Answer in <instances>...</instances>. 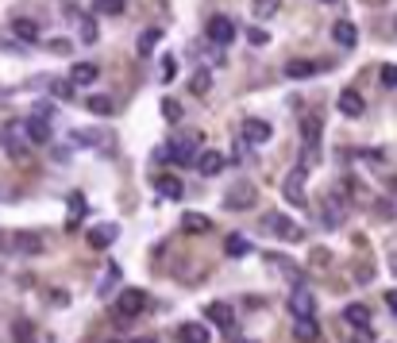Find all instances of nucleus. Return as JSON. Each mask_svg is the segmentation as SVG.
<instances>
[{
  "instance_id": "obj_32",
  "label": "nucleus",
  "mask_w": 397,
  "mask_h": 343,
  "mask_svg": "<svg viewBox=\"0 0 397 343\" xmlns=\"http://www.w3.org/2000/svg\"><path fill=\"white\" fill-rule=\"evenodd\" d=\"M162 120H170V124L182 120V104H178L174 97H162Z\"/></svg>"
},
{
  "instance_id": "obj_30",
  "label": "nucleus",
  "mask_w": 397,
  "mask_h": 343,
  "mask_svg": "<svg viewBox=\"0 0 397 343\" xmlns=\"http://www.w3.org/2000/svg\"><path fill=\"white\" fill-rule=\"evenodd\" d=\"M158 39H162V31H158V27H150V31H143V35H139V42H135V51H139L143 58H147V54L158 47Z\"/></svg>"
},
{
  "instance_id": "obj_23",
  "label": "nucleus",
  "mask_w": 397,
  "mask_h": 343,
  "mask_svg": "<svg viewBox=\"0 0 397 343\" xmlns=\"http://www.w3.org/2000/svg\"><path fill=\"white\" fill-rule=\"evenodd\" d=\"M74 143H81V147H100V143H108V131H97V127H77Z\"/></svg>"
},
{
  "instance_id": "obj_1",
  "label": "nucleus",
  "mask_w": 397,
  "mask_h": 343,
  "mask_svg": "<svg viewBox=\"0 0 397 343\" xmlns=\"http://www.w3.org/2000/svg\"><path fill=\"white\" fill-rule=\"evenodd\" d=\"M162 147H166V162H178V166H189V162H197L201 131H185L178 143H162Z\"/></svg>"
},
{
  "instance_id": "obj_42",
  "label": "nucleus",
  "mask_w": 397,
  "mask_h": 343,
  "mask_svg": "<svg viewBox=\"0 0 397 343\" xmlns=\"http://www.w3.org/2000/svg\"><path fill=\"white\" fill-rule=\"evenodd\" d=\"M351 343H374V335H371V332H366V328H359V332H355V335H351Z\"/></svg>"
},
{
  "instance_id": "obj_46",
  "label": "nucleus",
  "mask_w": 397,
  "mask_h": 343,
  "mask_svg": "<svg viewBox=\"0 0 397 343\" xmlns=\"http://www.w3.org/2000/svg\"><path fill=\"white\" fill-rule=\"evenodd\" d=\"M139 343H150V340H139Z\"/></svg>"
},
{
  "instance_id": "obj_9",
  "label": "nucleus",
  "mask_w": 397,
  "mask_h": 343,
  "mask_svg": "<svg viewBox=\"0 0 397 343\" xmlns=\"http://www.w3.org/2000/svg\"><path fill=\"white\" fill-rule=\"evenodd\" d=\"M251 205H255V185H251V182L232 185V189H228V197H224V209H232V212L251 209Z\"/></svg>"
},
{
  "instance_id": "obj_34",
  "label": "nucleus",
  "mask_w": 397,
  "mask_h": 343,
  "mask_svg": "<svg viewBox=\"0 0 397 343\" xmlns=\"http://www.w3.org/2000/svg\"><path fill=\"white\" fill-rule=\"evenodd\" d=\"M278 12V0H255V16L258 19H270Z\"/></svg>"
},
{
  "instance_id": "obj_19",
  "label": "nucleus",
  "mask_w": 397,
  "mask_h": 343,
  "mask_svg": "<svg viewBox=\"0 0 397 343\" xmlns=\"http://www.w3.org/2000/svg\"><path fill=\"white\" fill-rule=\"evenodd\" d=\"M197 170H201L205 177H216V174L224 170V154H220V151H201V154H197Z\"/></svg>"
},
{
  "instance_id": "obj_16",
  "label": "nucleus",
  "mask_w": 397,
  "mask_h": 343,
  "mask_svg": "<svg viewBox=\"0 0 397 343\" xmlns=\"http://www.w3.org/2000/svg\"><path fill=\"white\" fill-rule=\"evenodd\" d=\"M155 189L162 193L166 201H182V197H185L182 177H174V174H158V177H155Z\"/></svg>"
},
{
  "instance_id": "obj_36",
  "label": "nucleus",
  "mask_w": 397,
  "mask_h": 343,
  "mask_svg": "<svg viewBox=\"0 0 397 343\" xmlns=\"http://www.w3.org/2000/svg\"><path fill=\"white\" fill-rule=\"evenodd\" d=\"M16 343H35L31 324H27V320H16Z\"/></svg>"
},
{
  "instance_id": "obj_25",
  "label": "nucleus",
  "mask_w": 397,
  "mask_h": 343,
  "mask_svg": "<svg viewBox=\"0 0 397 343\" xmlns=\"http://www.w3.org/2000/svg\"><path fill=\"white\" fill-rule=\"evenodd\" d=\"M316 62H305V58H293V62H286V77H293V81H297V77H313L316 74Z\"/></svg>"
},
{
  "instance_id": "obj_43",
  "label": "nucleus",
  "mask_w": 397,
  "mask_h": 343,
  "mask_svg": "<svg viewBox=\"0 0 397 343\" xmlns=\"http://www.w3.org/2000/svg\"><path fill=\"white\" fill-rule=\"evenodd\" d=\"M386 305H389V312L397 317V289H389V293H386Z\"/></svg>"
},
{
  "instance_id": "obj_40",
  "label": "nucleus",
  "mask_w": 397,
  "mask_h": 343,
  "mask_svg": "<svg viewBox=\"0 0 397 343\" xmlns=\"http://www.w3.org/2000/svg\"><path fill=\"white\" fill-rule=\"evenodd\" d=\"M247 39L255 42V47H263V42H266V31H263V27H251V31H247Z\"/></svg>"
},
{
  "instance_id": "obj_31",
  "label": "nucleus",
  "mask_w": 397,
  "mask_h": 343,
  "mask_svg": "<svg viewBox=\"0 0 397 343\" xmlns=\"http://www.w3.org/2000/svg\"><path fill=\"white\" fill-rule=\"evenodd\" d=\"M189 89L197 93V97H205V93L212 89V74H208V70H197V74H193V81H189Z\"/></svg>"
},
{
  "instance_id": "obj_45",
  "label": "nucleus",
  "mask_w": 397,
  "mask_h": 343,
  "mask_svg": "<svg viewBox=\"0 0 397 343\" xmlns=\"http://www.w3.org/2000/svg\"><path fill=\"white\" fill-rule=\"evenodd\" d=\"M320 4H332V0H320Z\"/></svg>"
},
{
  "instance_id": "obj_13",
  "label": "nucleus",
  "mask_w": 397,
  "mask_h": 343,
  "mask_svg": "<svg viewBox=\"0 0 397 343\" xmlns=\"http://www.w3.org/2000/svg\"><path fill=\"white\" fill-rule=\"evenodd\" d=\"M332 39H336V47L351 51V47L359 42V27L351 24V19H336V24H332Z\"/></svg>"
},
{
  "instance_id": "obj_5",
  "label": "nucleus",
  "mask_w": 397,
  "mask_h": 343,
  "mask_svg": "<svg viewBox=\"0 0 397 343\" xmlns=\"http://www.w3.org/2000/svg\"><path fill=\"white\" fill-rule=\"evenodd\" d=\"M143 309H147V293H143V289H124L116 297V317H124V320L139 317Z\"/></svg>"
},
{
  "instance_id": "obj_33",
  "label": "nucleus",
  "mask_w": 397,
  "mask_h": 343,
  "mask_svg": "<svg viewBox=\"0 0 397 343\" xmlns=\"http://www.w3.org/2000/svg\"><path fill=\"white\" fill-rule=\"evenodd\" d=\"M77 31H81V42H97V35H100V31H97V19H93V16H85Z\"/></svg>"
},
{
  "instance_id": "obj_6",
  "label": "nucleus",
  "mask_w": 397,
  "mask_h": 343,
  "mask_svg": "<svg viewBox=\"0 0 397 343\" xmlns=\"http://www.w3.org/2000/svg\"><path fill=\"white\" fill-rule=\"evenodd\" d=\"M205 320L212 328H220V332H232V324H235V309L228 301H208L205 305Z\"/></svg>"
},
{
  "instance_id": "obj_39",
  "label": "nucleus",
  "mask_w": 397,
  "mask_h": 343,
  "mask_svg": "<svg viewBox=\"0 0 397 343\" xmlns=\"http://www.w3.org/2000/svg\"><path fill=\"white\" fill-rule=\"evenodd\" d=\"M174 70H178V62L166 54V58H162V81H170V77H174Z\"/></svg>"
},
{
  "instance_id": "obj_15",
  "label": "nucleus",
  "mask_w": 397,
  "mask_h": 343,
  "mask_svg": "<svg viewBox=\"0 0 397 343\" xmlns=\"http://www.w3.org/2000/svg\"><path fill=\"white\" fill-rule=\"evenodd\" d=\"M286 305H290V312H293V317H313V312H316L313 293H309V289H301V285L290 293V301H286Z\"/></svg>"
},
{
  "instance_id": "obj_8",
  "label": "nucleus",
  "mask_w": 397,
  "mask_h": 343,
  "mask_svg": "<svg viewBox=\"0 0 397 343\" xmlns=\"http://www.w3.org/2000/svg\"><path fill=\"white\" fill-rule=\"evenodd\" d=\"M205 35L216 42V47H228V42L240 35V27H235L228 16H212V19H208V27H205Z\"/></svg>"
},
{
  "instance_id": "obj_14",
  "label": "nucleus",
  "mask_w": 397,
  "mask_h": 343,
  "mask_svg": "<svg viewBox=\"0 0 397 343\" xmlns=\"http://www.w3.org/2000/svg\"><path fill=\"white\" fill-rule=\"evenodd\" d=\"M89 247H97V251H104V247H112V239H120V228L116 224H97V228H89Z\"/></svg>"
},
{
  "instance_id": "obj_24",
  "label": "nucleus",
  "mask_w": 397,
  "mask_h": 343,
  "mask_svg": "<svg viewBox=\"0 0 397 343\" xmlns=\"http://www.w3.org/2000/svg\"><path fill=\"white\" fill-rule=\"evenodd\" d=\"M12 35L24 39V42H39V24H35V19H16V24H12Z\"/></svg>"
},
{
  "instance_id": "obj_2",
  "label": "nucleus",
  "mask_w": 397,
  "mask_h": 343,
  "mask_svg": "<svg viewBox=\"0 0 397 343\" xmlns=\"http://www.w3.org/2000/svg\"><path fill=\"white\" fill-rule=\"evenodd\" d=\"M263 228H266V232H274L278 239H286V243H301V239H305L301 224H293V220L281 216V212H266V216H263Z\"/></svg>"
},
{
  "instance_id": "obj_35",
  "label": "nucleus",
  "mask_w": 397,
  "mask_h": 343,
  "mask_svg": "<svg viewBox=\"0 0 397 343\" xmlns=\"http://www.w3.org/2000/svg\"><path fill=\"white\" fill-rule=\"evenodd\" d=\"M70 205H74V212H70V228H77V220H81V212H85V197H81V193H74Z\"/></svg>"
},
{
  "instance_id": "obj_12",
  "label": "nucleus",
  "mask_w": 397,
  "mask_h": 343,
  "mask_svg": "<svg viewBox=\"0 0 397 343\" xmlns=\"http://www.w3.org/2000/svg\"><path fill=\"white\" fill-rule=\"evenodd\" d=\"M320 135H324V120L320 116H301V143H305L313 154H316V147H320Z\"/></svg>"
},
{
  "instance_id": "obj_21",
  "label": "nucleus",
  "mask_w": 397,
  "mask_h": 343,
  "mask_svg": "<svg viewBox=\"0 0 397 343\" xmlns=\"http://www.w3.org/2000/svg\"><path fill=\"white\" fill-rule=\"evenodd\" d=\"M208 328L205 324H182L178 328V343H208Z\"/></svg>"
},
{
  "instance_id": "obj_44",
  "label": "nucleus",
  "mask_w": 397,
  "mask_h": 343,
  "mask_svg": "<svg viewBox=\"0 0 397 343\" xmlns=\"http://www.w3.org/2000/svg\"><path fill=\"white\" fill-rule=\"evenodd\" d=\"M240 343H255V340H240Z\"/></svg>"
},
{
  "instance_id": "obj_27",
  "label": "nucleus",
  "mask_w": 397,
  "mask_h": 343,
  "mask_svg": "<svg viewBox=\"0 0 397 343\" xmlns=\"http://www.w3.org/2000/svg\"><path fill=\"white\" fill-rule=\"evenodd\" d=\"M124 0H93V16H124Z\"/></svg>"
},
{
  "instance_id": "obj_22",
  "label": "nucleus",
  "mask_w": 397,
  "mask_h": 343,
  "mask_svg": "<svg viewBox=\"0 0 397 343\" xmlns=\"http://www.w3.org/2000/svg\"><path fill=\"white\" fill-rule=\"evenodd\" d=\"M224 251L232 255V259H247V255H251V239H243V235L235 232V235H228V239H224Z\"/></svg>"
},
{
  "instance_id": "obj_20",
  "label": "nucleus",
  "mask_w": 397,
  "mask_h": 343,
  "mask_svg": "<svg viewBox=\"0 0 397 343\" xmlns=\"http://www.w3.org/2000/svg\"><path fill=\"white\" fill-rule=\"evenodd\" d=\"M97 74L100 70L93 66V62H74V66H70V85H93Z\"/></svg>"
},
{
  "instance_id": "obj_18",
  "label": "nucleus",
  "mask_w": 397,
  "mask_h": 343,
  "mask_svg": "<svg viewBox=\"0 0 397 343\" xmlns=\"http://www.w3.org/2000/svg\"><path fill=\"white\" fill-rule=\"evenodd\" d=\"M297 324H293V340L297 343H313L316 335H320V324H316L313 317H293Z\"/></svg>"
},
{
  "instance_id": "obj_38",
  "label": "nucleus",
  "mask_w": 397,
  "mask_h": 343,
  "mask_svg": "<svg viewBox=\"0 0 397 343\" xmlns=\"http://www.w3.org/2000/svg\"><path fill=\"white\" fill-rule=\"evenodd\" d=\"M54 93H59L62 101H70V97H74V85H70V77H66V81H54Z\"/></svg>"
},
{
  "instance_id": "obj_29",
  "label": "nucleus",
  "mask_w": 397,
  "mask_h": 343,
  "mask_svg": "<svg viewBox=\"0 0 397 343\" xmlns=\"http://www.w3.org/2000/svg\"><path fill=\"white\" fill-rule=\"evenodd\" d=\"M12 247H16L20 255H39V251H42V243H39V235H24V232L16 235V243H12Z\"/></svg>"
},
{
  "instance_id": "obj_41",
  "label": "nucleus",
  "mask_w": 397,
  "mask_h": 343,
  "mask_svg": "<svg viewBox=\"0 0 397 343\" xmlns=\"http://www.w3.org/2000/svg\"><path fill=\"white\" fill-rule=\"evenodd\" d=\"M50 51H54V54H70V42L66 39H50Z\"/></svg>"
},
{
  "instance_id": "obj_17",
  "label": "nucleus",
  "mask_w": 397,
  "mask_h": 343,
  "mask_svg": "<svg viewBox=\"0 0 397 343\" xmlns=\"http://www.w3.org/2000/svg\"><path fill=\"white\" fill-rule=\"evenodd\" d=\"M182 232L185 235H208V232H212V220L201 216V212H185V216H182Z\"/></svg>"
},
{
  "instance_id": "obj_10",
  "label": "nucleus",
  "mask_w": 397,
  "mask_h": 343,
  "mask_svg": "<svg viewBox=\"0 0 397 343\" xmlns=\"http://www.w3.org/2000/svg\"><path fill=\"white\" fill-rule=\"evenodd\" d=\"M339 116H348V120H359L366 112V101H363V93L359 89H343L339 93V101H336Z\"/></svg>"
},
{
  "instance_id": "obj_28",
  "label": "nucleus",
  "mask_w": 397,
  "mask_h": 343,
  "mask_svg": "<svg viewBox=\"0 0 397 343\" xmlns=\"http://www.w3.org/2000/svg\"><path fill=\"white\" fill-rule=\"evenodd\" d=\"M85 109H89L93 116H112V101H108V97H100V93L85 97Z\"/></svg>"
},
{
  "instance_id": "obj_11",
  "label": "nucleus",
  "mask_w": 397,
  "mask_h": 343,
  "mask_svg": "<svg viewBox=\"0 0 397 343\" xmlns=\"http://www.w3.org/2000/svg\"><path fill=\"white\" fill-rule=\"evenodd\" d=\"M305 170H290V174H286V182H281V193H286V201L290 205H305Z\"/></svg>"
},
{
  "instance_id": "obj_37",
  "label": "nucleus",
  "mask_w": 397,
  "mask_h": 343,
  "mask_svg": "<svg viewBox=\"0 0 397 343\" xmlns=\"http://www.w3.org/2000/svg\"><path fill=\"white\" fill-rule=\"evenodd\" d=\"M382 85H386V89H397V66H382Z\"/></svg>"
},
{
  "instance_id": "obj_7",
  "label": "nucleus",
  "mask_w": 397,
  "mask_h": 343,
  "mask_svg": "<svg viewBox=\"0 0 397 343\" xmlns=\"http://www.w3.org/2000/svg\"><path fill=\"white\" fill-rule=\"evenodd\" d=\"M324 228H339L348 220V201H343V193H328L324 197V212H320Z\"/></svg>"
},
{
  "instance_id": "obj_3",
  "label": "nucleus",
  "mask_w": 397,
  "mask_h": 343,
  "mask_svg": "<svg viewBox=\"0 0 397 343\" xmlns=\"http://www.w3.org/2000/svg\"><path fill=\"white\" fill-rule=\"evenodd\" d=\"M240 135H243L247 147H263V143H270L274 127H270V120H263V116H247L243 127H240Z\"/></svg>"
},
{
  "instance_id": "obj_26",
  "label": "nucleus",
  "mask_w": 397,
  "mask_h": 343,
  "mask_svg": "<svg viewBox=\"0 0 397 343\" xmlns=\"http://www.w3.org/2000/svg\"><path fill=\"white\" fill-rule=\"evenodd\" d=\"M343 320H348L351 328H366L371 324V309H366V305H348V309H343Z\"/></svg>"
},
{
  "instance_id": "obj_4",
  "label": "nucleus",
  "mask_w": 397,
  "mask_h": 343,
  "mask_svg": "<svg viewBox=\"0 0 397 343\" xmlns=\"http://www.w3.org/2000/svg\"><path fill=\"white\" fill-rule=\"evenodd\" d=\"M24 135L35 143V147H47V143H50V116H47V112L35 109L31 116L24 120Z\"/></svg>"
}]
</instances>
